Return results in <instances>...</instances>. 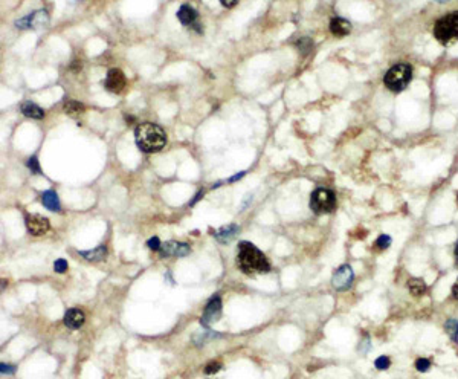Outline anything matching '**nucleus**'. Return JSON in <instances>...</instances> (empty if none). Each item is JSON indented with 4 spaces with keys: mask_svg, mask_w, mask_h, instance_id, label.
<instances>
[{
    "mask_svg": "<svg viewBox=\"0 0 458 379\" xmlns=\"http://www.w3.org/2000/svg\"><path fill=\"white\" fill-rule=\"evenodd\" d=\"M177 19L183 26H193L197 20V11L189 5H182L177 11Z\"/></svg>",
    "mask_w": 458,
    "mask_h": 379,
    "instance_id": "nucleus-13",
    "label": "nucleus"
},
{
    "mask_svg": "<svg viewBox=\"0 0 458 379\" xmlns=\"http://www.w3.org/2000/svg\"><path fill=\"white\" fill-rule=\"evenodd\" d=\"M26 165H28V168H29L32 173H35V174H40V165H38V159H37L35 156L29 158V161L26 162Z\"/></svg>",
    "mask_w": 458,
    "mask_h": 379,
    "instance_id": "nucleus-24",
    "label": "nucleus"
},
{
    "mask_svg": "<svg viewBox=\"0 0 458 379\" xmlns=\"http://www.w3.org/2000/svg\"><path fill=\"white\" fill-rule=\"evenodd\" d=\"M220 367H221V364H220V362H209V364L206 365V368H205V373H208V374L215 373V371H218V370H220Z\"/></svg>",
    "mask_w": 458,
    "mask_h": 379,
    "instance_id": "nucleus-28",
    "label": "nucleus"
},
{
    "mask_svg": "<svg viewBox=\"0 0 458 379\" xmlns=\"http://www.w3.org/2000/svg\"><path fill=\"white\" fill-rule=\"evenodd\" d=\"M245 176V171H242L240 174H236V176H233L231 179H229V182H234V180H239V179H242Z\"/></svg>",
    "mask_w": 458,
    "mask_h": 379,
    "instance_id": "nucleus-32",
    "label": "nucleus"
},
{
    "mask_svg": "<svg viewBox=\"0 0 458 379\" xmlns=\"http://www.w3.org/2000/svg\"><path fill=\"white\" fill-rule=\"evenodd\" d=\"M330 31L333 35L336 37H343L350 34L352 31V23L346 19H340V17H336L330 22Z\"/></svg>",
    "mask_w": 458,
    "mask_h": 379,
    "instance_id": "nucleus-14",
    "label": "nucleus"
},
{
    "mask_svg": "<svg viewBox=\"0 0 458 379\" xmlns=\"http://www.w3.org/2000/svg\"><path fill=\"white\" fill-rule=\"evenodd\" d=\"M42 204H43L48 210H51V211H60V201H58V196H57L55 192H52V190H48V192H45V193L42 195Z\"/></svg>",
    "mask_w": 458,
    "mask_h": 379,
    "instance_id": "nucleus-17",
    "label": "nucleus"
},
{
    "mask_svg": "<svg viewBox=\"0 0 458 379\" xmlns=\"http://www.w3.org/2000/svg\"><path fill=\"white\" fill-rule=\"evenodd\" d=\"M104 86L108 92L120 93L126 87V75L120 69H110L107 72V77L104 81Z\"/></svg>",
    "mask_w": 458,
    "mask_h": 379,
    "instance_id": "nucleus-9",
    "label": "nucleus"
},
{
    "mask_svg": "<svg viewBox=\"0 0 458 379\" xmlns=\"http://www.w3.org/2000/svg\"><path fill=\"white\" fill-rule=\"evenodd\" d=\"M446 332L449 333V336L452 339H456L458 338V321L456 320H449L446 323Z\"/></svg>",
    "mask_w": 458,
    "mask_h": 379,
    "instance_id": "nucleus-21",
    "label": "nucleus"
},
{
    "mask_svg": "<svg viewBox=\"0 0 458 379\" xmlns=\"http://www.w3.org/2000/svg\"><path fill=\"white\" fill-rule=\"evenodd\" d=\"M220 315H221V298L218 295H215L208 301L205 312L200 318V323L203 327H209L212 323L218 321Z\"/></svg>",
    "mask_w": 458,
    "mask_h": 379,
    "instance_id": "nucleus-7",
    "label": "nucleus"
},
{
    "mask_svg": "<svg viewBox=\"0 0 458 379\" xmlns=\"http://www.w3.org/2000/svg\"><path fill=\"white\" fill-rule=\"evenodd\" d=\"M48 14L45 10H40V11H34L31 13L29 16L20 19L16 22V26L20 28V29H29V28H38L42 25H46L48 23Z\"/></svg>",
    "mask_w": 458,
    "mask_h": 379,
    "instance_id": "nucleus-10",
    "label": "nucleus"
},
{
    "mask_svg": "<svg viewBox=\"0 0 458 379\" xmlns=\"http://www.w3.org/2000/svg\"><path fill=\"white\" fill-rule=\"evenodd\" d=\"M84 314H83V311H80V309H69L66 314H64V326L67 327V329H72V330H75V329H80L83 324H84Z\"/></svg>",
    "mask_w": 458,
    "mask_h": 379,
    "instance_id": "nucleus-12",
    "label": "nucleus"
},
{
    "mask_svg": "<svg viewBox=\"0 0 458 379\" xmlns=\"http://www.w3.org/2000/svg\"><path fill=\"white\" fill-rule=\"evenodd\" d=\"M220 4L226 8H234L239 4V0H220Z\"/></svg>",
    "mask_w": 458,
    "mask_h": 379,
    "instance_id": "nucleus-30",
    "label": "nucleus"
},
{
    "mask_svg": "<svg viewBox=\"0 0 458 379\" xmlns=\"http://www.w3.org/2000/svg\"><path fill=\"white\" fill-rule=\"evenodd\" d=\"M54 269H55V272H58V274L66 272V271H67V261H66L64 258L55 260V263H54Z\"/></svg>",
    "mask_w": 458,
    "mask_h": 379,
    "instance_id": "nucleus-23",
    "label": "nucleus"
},
{
    "mask_svg": "<svg viewBox=\"0 0 458 379\" xmlns=\"http://www.w3.org/2000/svg\"><path fill=\"white\" fill-rule=\"evenodd\" d=\"M239 231V226L237 225H226L223 228L214 231V237L218 240V242H229L231 240Z\"/></svg>",
    "mask_w": 458,
    "mask_h": 379,
    "instance_id": "nucleus-16",
    "label": "nucleus"
},
{
    "mask_svg": "<svg viewBox=\"0 0 458 379\" xmlns=\"http://www.w3.org/2000/svg\"><path fill=\"white\" fill-rule=\"evenodd\" d=\"M455 257H456V260H458V243H456V246H455Z\"/></svg>",
    "mask_w": 458,
    "mask_h": 379,
    "instance_id": "nucleus-34",
    "label": "nucleus"
},
{
    "mask_svg": "<svg viewBox=\"0 0 458 379\" xmlns=\"http://www.w3.org/2000/svg\"><path fill=\"white\" fill-rule=\"evenodd\" d=\"M147 245H148V248H150V249H153V251H159V249H161V246H162V243H161V240H159L158 237H153V239H150V240L147 242Z\"/></svg>",
    "mask_w": 458,
    "mask_h": 379,
    "instance_id": "nucleus-26",
    "label": "nucleus"
},
{
    "mask_svg": "<svg viewBox=\"0 0 458 379\" xmlns=\"http://www.w3.org/2000/svg\"><path fill=\"white\" fill-rule=\"evenodd\" d=\"M22 113L25 117H28V118H31V120H42L43 117H45V112L38 107L37 104H34V103H31V101H26V103H23L22 104Z\"/></svg>",
    "mask_w": 458,
    "mask_h": 379,
    "instance_id": "nucleus-15",
    "label": "nucleus"
},
{
    "mask_svg": "<svg viewBox=\"0 0 458 379\" xmlns=\"http://www.w3.org/2000/svg\"><path fill=\"white\" fill-rule=\"evenodd\" d=\"M429 361L428 359H425V358H422V359H418L417 362H415V367H417V370L418 371H426L428 368H429Z\"/></svg>",
    "mask_w": 458,
    "mask_h": 379,
    "instance_id": "nucleus-27",
    "label": "nucleus"
},
{
    "mask_svg": "<svg viewBox=\"0 0 458 379\" xmlns=\"http://www.w3.org/2000/svg\"><path fill=\"white\" fill-rule=\"evenodd\" d=\"M336 207V196L331 190L327 188H318L312 193L310 198V208L316 214H327L331 213Z\"/></svg>",
    "mask_w": 458,
    "mask_h": 379,
    "instance_id": "nucleus-5",
    "label": "nucleus"
},
{
    "mask_svg": "<svg viewBox=\"0 0 458 379\" xmlns=\"http://www.w3.org/2000/svg\"><path fill=\"white\" fill-rule=\"evenodd\" d=\"M202 196H203V193H197V196H196V199H194V201H193V202H191V205H194V204H196V202H197V201H199V199H200V198H202Z\"/></svg>",
    "mask_w": 458,
    "mask_h": 379,
    "instance_id": "nucleus-33",
    "label": "nucleus"
},
{
    "mask_svg": "<svg viewBox=\"0 0 458 379\" xmlns=\"http://www.w3.org/2000/svg\"><path fill=\"white\" fill-rule=\"evenodd\" d=\"M376 367H377L379 370H387V368L390 367V359H388L387 356H380V358H377V359H376Z\"/></svg>",
    "mask_w": 458,
    "mask_h": 379,
    "instance_id": "nucleus-25",
    "label": "nucleus"
},
{
    "mask_svg": "<svg viewBox=\"0 0 458 379\" xmlns=\"http://www.w3.org/2000/svg\"><path fill=\"white\" fill-rule=\"evenodd\" d=\"M434 37L443 45L458 39V13L441 17L434 26Z\"/></svg>",
    "mask_w": 458,
    "mask_h": 379,
    "instance_id": "nucleus-4",
    "label": "nucleus"
},
{
    "mask_svg": "<svg viewBox=\"0 0 458 379\" xmlns=\"http://www.w3.org/2000/svg\"><path fill=\"white\" fill-rule=\"evenodd\" d=\"M452 295L458 300V280L455 281V285L452 286Z\"/></svg>",
    "mask_w": 458,
    "mask_h": 379,
    "instance_id": "nucleus-31",
    "label": "nucleus"
},
{
    "mask_svg": "<svg viewBox=\"0 0 458 379\" xmlns=\"http://www.w3.org/2000/svg\"><path fill=\"white\" fill-rule=\"evenodd\" d=\"M353 278H355V274H353L352 266H349V264H342V266L339 269H336V272L333 274L331 285L336 291H347L352 286Z\"/></svg>",
    "mask_w": 458,
    "mask_h": 379,
    "instance_id": "nucleus-6",
    "label": "nucleus"
},
{
    "mask_svg": "<svg viewBox=\"0 0 458 379\" xmlns=\"http://www.w3.org/2000/svg\"><path fill=\"white\" fill-rule=\"evenodd\" d=\"M191 252V248L186 243L180 242H167L162 243L159 254L161 257H185Z\"/></svg>",
    "mask_w": 458,
    "mask_h": 379,
    "instance_id": "nucleus-11",
    "label": "nucleus"
},
{
    "mask_svg": "<svg viewBox=\"0 0 458 379\" xmlns=\"http://www.w3.org/2000/svg\"><path fill=\"white\" fill-rule=\"evenodd\" d=\"M408 289L414 295H422L426 291V285H425V281L422 278H411L408 281Z\"/></svg>",
    "mask_w": 458,
    "mask_h": 379,
    "instance_id": "nucleus-19",
    "label": "nucleus"
},
{
    "mask_svg": "<svg viewBox=\"0 0 458 379\" xmlns=\"http://www.w3.org/2000/svg\"><path fill=\"white\" fill-rule=\"evenodd\" d=\"M376 245H377V248L379 249H387L390 245H391V237L390 236H380L379 239H377V242H376Z\"/></svg>",
    "mask_w": 458,
    "mask_h": 379,
    "instance_id": "nucleus-22",
    "label": "nucleus"
},
{
    "mask_svg": "<svg viewBox=\"0 0 458 379\" xmlns=\"http://www.w3.org/2000/svg\"><path fill=\"white\" fill-rule=\"evenodd\" d=\"M135 139L144 153H158L167 144V135L162 127L153 123H142L135 129Z\"/></svg>",
    "mask_w": 458,
    "mask_h": 379,
    "instance_id": "nucleus-1",
    "label": "nucleus"
},
{
    "mask_svg": "<svg viewBox=\"0 0 458 379\" xmlns=\"http://www.w3.org/2000/svg\"><path fill=\"white\" fill-rule=\"evenodd\" d=\"M84 110V104L80 103V101H75V100H67L64 103V112L69 113V115H73V113H81Z\"/></svg>",
    "mask_w": 458,
    "mask_h": 379,
    "instance_id": "nucleus-20",
    "label": "nucleus"
},
{
    "mask_svg": "<svg viewBox=\"0 0 458 379\" xmlns=\"http://www.w3.org/2000/svg\"><path fill=\"white\" fill-rule=\"evenodd\" d=\"M107 254V249L104 245H99L98 248L92 249V251H80V255L83 258H86L87 261H99L105 257Z\"/></svg>",
    "mask_w": 458,
    "mask_h": 379,
    "instance_id": "nucleus-18",
    "label": "nucleus"
},
{
    "mask_svg": "<svg viewBox=\"0 0 458 379\" xmlns=\"http://www.w3.org/2000/svg\"><path fill=\"white\" fill-rule=\"evenodd\" d=\"M0 371H2L4 374L5 373L7 374H13L16 371V368H14V365H10V364H0Z\"/></svg>",
    "mask_w": 458,
    "mask_h": 379,
    "instance_id": "nucleus-29",
    "label": "nucleus"
},
{
    "mask_svg": "<svg viewBox=\"0 0 458 379\" xmlns=\"http://www.w3.org/2000/svg\"><path fill=\"white\" fill-rule=\"evenodd\" d=\"M437 2H440V4H444V2H449V0H437Z\"/></svg>",
    "mask_w": 458,
    "mask_h": 379,
    "instance_id": "nucleus-35",
    "label": "nucleus"
},
{
    "mask_svg": "<svg viewBox=\"0 0 458 379\" xmlns=\"http://www.w3.org/2000/svg\"><path fill=\"white\" fill-rule=\"evenodd\" d=\"M25 223H26L28 231L32 236H43L51 228L49 220L46 217H43V216H38V214H29V216H26Z\"/></svg>",
    "mask_w": 458,
    "mask_h": 379,
    "instance_id": "nucleus-8",
    "label": "nucleus"
},
{
    "mask_svg": "<svg viewBox=\"0 0 458 379\" xmlns=\"http://www.w3.org/2000/svg\"><path fill=\"white\" fill-rule=\"evenodd\" d=\"M412 78V67L409 64H405V63H400V64H396L393 66L387 73H385V78H384V83L385 86L393 90V92H400L403 90L409 81Z\"/></svg>",
    "mask_w": 458,
    "mask_h": 379,
    "instance_id": "nucleus-3",
    "label": "nucleus"
},
{
    "mask_svg": "<svg viewBox=\"0 0 458 379\" xmlns=\"http://www.w3.org/2000/svg\"><path fill=\"white\" fill-rule=\"evenodd\" d=\"M237 264L245 274H255V272H269L271 264L267 261L266 255L252 243L242 242L239 245V255Z\"/></svg>",
    "mask_w": 458,
    "mask_h": 379,
    "instance_id": "nucleus-2",
    "label": "nucleus"
}]
</instances>
